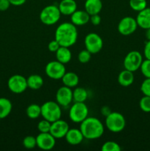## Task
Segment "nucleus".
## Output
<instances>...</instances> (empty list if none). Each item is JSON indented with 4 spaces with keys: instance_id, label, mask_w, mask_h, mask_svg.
<instances>
[{
    "instance_id": "obj_1",
    "label": "nucleus",
    "mask_w": 150,
    "mask_h": 151,
    "mask_svg": "<svg viewBox=\"0 0 150 151\" xmlns=\"http://www.w3.org/2000/svg\"><path fill=\"white\" fill-rule=\"evenodd\" d=\"M77 38V29L71 22L60 24L56 29L54 34V39L59 43L60 47H71L76 42Z\"/></svg>"
},
{
    "instance_id": "obj_2",
    "label": "nucleus",
    "mask_w": 150,
    "mask_h": 151,
    "mask_svg": "<svg viewBox=\"0 0 150 151\" xmlns=\"http://www.w3.org/2000/svg\"><path fill=\"white\" fill-rule=\"evenodd\" d=\"M81 132L87 139H96L103 135L104 127L102 122L96 117H87L80 123Z\"/></svg>"
},
{
    "instance_id": "obj_3",
    "label": "nucleus",
    "mask_w": 150,
    "mask_h": 151,
    "mask_svg": "<svg viewBox=\"0 0 150 151\" xmlns=\"http://www.w3.org/2000/svg\"><path fill=\"white\" fill-rule=\"evenodd\" d=\"M41 107L42 117L50 122L58 120L61 117V106L57 102L47 101L42 104Z\"/></svg>"
},
{
    "instance_id": "obj_4",
    "label": "nucleus",
    "mask_w": 150,
    "mask_h": 151,
    "mask_svg": "<svg viewBox=\"0 0 150 151\" xmlns=\"http://www.w3.org/2000/svg\"><path fill=\"white\" fill-rule=\"evenodd\" d=\"M61 13L58 6L54 4L46 6L40 13V20L46 25H54L60 20Z\"/></svg>"
},
{
    "instance_id": "obj_5",
    "label": "nucleus",
    "mask_w": 150,
    "mask_h": 151,
    "mask_svg": "<svg viewBox=\"0 0 150 151\" xmlns=\"http://www.w3.org/2000/svg\"><path fill=\"white\" fill-rule=\"evenodd\" d=\"M105 126L113 133L121 132L126 126L124 116L119 112H111L106 116Z\"/></svg>"
},
{
    "instance_id": "obj_6",
    "label": "nucleus",
    "mask_w": 150,
    "mask_h": 151,
    "mask_svg": "<svg viewBox=\"0 0 150 151\" xmlns=\"http://www.w3.org/2000/svg\"><path fill=\"white\" fill-rule=\"evenodd\" d=\"M69 118L75 123H81L88 116V108L85 103L74 102L69 109Z\"/></svg>"
},
{
    "instance_id": "obj_7",
    "label": "nucleus",
    "mask_w": 150,
    "mask_h": 151,
    "mask_svg": "<svg viewBox=\"0 0 150 151\" xmlns=\"http://www.w3.org/2000/svg\"><path fill=\"white\" fill-rule=\"evenodd\" d=\"M143 62V56L140 52L132 50L128 52L124 60V67L125 69L134 72L140 69Z\"/></svg>"
},
{
    "instance_id": "obj_8",
    "label": "nucleus",
    "mask_w": 150,
    "mask_h": 151,
    "mask_svg": "<svg viewBox=\"0 0 150 151\" xmlns=\"http://www.w3.org/2000/svg\"><path fill=\"white\" fill-rule=\"evenodd\" d=\"M84 44L85 49L91 54H96L102 49L103 40L101 36L96 32H90L85 36Z\"/></svg>"
},
{
    "instance_id": "obj_9",
    "label": "nucleus",
    "mask_w": 150,
    "mask_h": 151,
    "mask_svg": "<svg viewBox=\"0 0 150 151\" xmlns=\"http://www.w3.org/2000/svg\"><path fill=\"white\" fill-rule=\"evenodd\" d=\"M7 87L13 94H21L28 88L26 78L21 75H12L7 81Z\"/></svg>"
},
{
    "instance_id": "obj_10",
    "label": "nucleus",
    "mask_w": 150,
    "mask_h": 151,
    "mask_svg": "<svg viewBox=\"0 0 150 151\" xmlns=\"http://www.w3.org/2000/svg\"><path fill=\"white\" fill-rule=\"evenodd\" d=\"M45 72L47 76L53 80H60L66 73L65 64L58 60H53L49 62L45 68Z\"/></svg>"
},
{
    "instance_id": "obj_11",
    "label": "nucleus",
    "mask_w": 150,
    "mask_h": 151,
    "mask_svg": "<svg viewBox=\"0 0 150 151\" xmlns=\"http://www.w3.org/2000/svg\"><path fill=\"white\" fill-rule=\"evenodd\" d=\"M138 25L136 19L131 16H126L121 19L118 24V30L122 35H130L136 31Z\"/></svg>"
},
{
    "instance_id": "obj_12",
    "label": "nucleus",
    "mask_w": 150,
    "mask_h": 151,
    "mask_svg": "<svg viewBox=\"0 0 150 151\" xmlns=\"http://www.w3.org/2000/svg\"><path fill=\"white\" fill-rule=\"evenodd\" d=\"M73 101V91L71 88L62 86L58 88L56 93V102L61 107H67Z\"/></svg>"
},
{
    "instance_id": "obj_13",
    "label": "nucleus",
    "mask_w": 150,
    "mask_h": 151,
    "mask_svg": "<svg viewBox=\"0 0 150 151\" xmlns=\"http://www.w3.org/2000/svg\"><path fill=\"white\" fill-rule=\"evenodd\" d=\"M37 147L43 150H50L54 148L56 144V139L48 133H40L36 137Z\"/></svg>"
},
{
    "instance_id": "obj_14",
    "label": "nucleus",
    "mask_w": 150,
    "mask_h": 151,
    "mask_svg": "<svg viewBox=\"0 0 150 151\" xmlns=\"http://www.w3.org/2000/svg\"><path fill=\"white\" fill-rule=\"evenodd\" d=\"M69 130V125L65 120L58 119L51 122L49 133L56 139H62L65 137Z\"/></svg>"
},
{
    "instance_id": "obj_15",
    "label": "nucleus",
    "mask_w": 150,
    "mask_h": 151,
    "mask_svg": "<svg viewBox=\"0 0 150 151\" xmlns=\"http://www.w3.org/2000/svg\"><path fill=\"white\" fill-rule=\"evenodd\" d=\"M66 142L71 145H77L83 141L84 136L81 132L80 129L76 128H69L67 134L65 136Z\"/></svg>"
},
{
    "instance_id": "obj_16",
    "label": "nucleus",
    "mask_w": 150,
    "mask_h": 151,
    "mask_svg": "<svg viewBox=\"0 0 150 151\" xmlns=\"http://www.w3.org/2000/svg\"><path fill=\"white\" fill-rule=\"evenodd\" d=\"M71 22L75 26H82L90 21V15L85 10H78L71 15Z\"/></svg>"
},
{
    "instance_id": "obj_17",
    "label": "nucleus",
    "mask_w": 150,
    "mask_h": 151,
    "mask_svg": "<svg viewBox=\"0 0 150 151\" xmlns=\"http://www.w3.org/2000/svg\"><path fill=\"white\" fill-rule=\"evenodd\" d=\"M138 27L144 29L150 27V7H146L141 11L138 12L136 17Z\"/></svg>"
},
{
    "instance_id": "obj_18",
    "label": "nucleus",
    "mask_w": 150,
    "mask_h": 151,
    "mask_svg": "<svg viewBox=\"0 0 150 151\" xmlns=\"http://www.w3.org/2000/svg\"><path fill=\"white\" fill-rule=\"evenodd\" d=\"M59 10L62 15L71 16L77 8V4L75 0H61L59 3Z\"/></svg>"
},
{
    "instance_id": "obj_19",
    "label": "nucleus",
    "mask_w": 150,
    "mask_h": 151,
    "mask_svg": "<svg viewBox=\"0 0 150 151\" xmlns=\"http://www.w3.org/2000/svg\"><path fill=\"white\" fill-rule=\"evenodd\" d=\"M84 7L90 16L99 14L102 9V2L101 0H86Z\"/></svg>"
},
{
    "instance_id": "obj_20",
    "label": "nucleus",
    "mask_w": 150,
    "mask_h": 151,
    "mask_svg": "<svg viewBox=\"0 0 150 151\" xmlns=\"http://www.w3.org/2000/svg\"><path fill=\"white\" fill-rule=\"evenodd\" d=\"M134 79L135 77L133 72L127 69H124L119 73L118 77V82L121 86L128 87L133 83Z\"/></svg>"
},
{
    "instance_id": "obj_21",
    "label": "nucleus",
    "mask_w": 150,
    "mask_h": 151,
    "mask_svg": "<svg viewBox=\"0 0 150 151\" xmlns=\"http://www.w3.org/2000/svg\"><path fill=\"white\" fill-rule=\"evenodd\" d=\"M56 58L60 63L66 64L70 62L71 60L72 54L69 47H60V48L56 51Z\"/></svg>"
},
{
    "instance_id": "obj_22",
    "label": "nucleus",
    "mask_w": 150,
    "mask_h": 151,
    "mask_svg": "<svg viewBox=\"0 0 150 151\" xmlns=\"http://www.w3.org/2000/svg\"><path fill=\"white\" fill-rule=\"evenodd\" d=\"M63 85L69 88L76 87L79 83V77L75 72H66L63 78H61Z\"/></svg>"
},
{
    "instance_id": "obj_23",
    "label": "nucleus",
    "mask_w": 150,
    "mask_h": 151,
    "mask_svg": "<svg viewBox=\"0 0 150 151\" xmlns=\"http://www.w3.org/2000/svg\"><path fill=\"white\" fill-rule=\"evenodd\" d=\"M13 109L11 101L6 97H0V119L9 116Z\"/></svg>"
},
{
    "instance_id": "obj_24",
    "label": "nucleus",
    "mask_w": 150,
    "mask_h": 151,
    "mask_svg": "<svg viewBox=\"0 0 150 151\" xmlns=\"http://www.w3.org/2000/svg\"><path fill=\"white\" fill-rule=\"evenodd\" d=\"M28 88L32 90H38L44 85V79L41 76L37 74L31 75L26 78Z\"/></svg>"
},
{
    "instance_id": "obj_25",
    "label": "nucleus",
    "mask_w": 150,
    "mask_h": 151,
    "mask_svg": "<svg viewBox=\"0 0 150 151\" xmlns=\"http://www.w3.org/2000/svg\"><path fill=\"white\" fill-rule=\"evenodd\" d=\"M26 114L29 119H38L41 116V107L36 103H32L26 108Z\"/></svg>"
},
{
    "instance_id": "obj_26",
    "label": "nucleus",
    "mask_w": 150,
    "mask_h": 151,
    "mask_svg": "<svg viewBox=\"0 0 150 151\" xmlns=\"http://www.w3.org/2000/svg\"><path fill=\"white\" fill-rule=\"evenodd\" d=\"M88 91L82 87H76L73 91V101L77 103H85L88 99Z\"/></svg>"
},
{
    "instance_id": "obj_27",
    "label": "nucleus",
    "mask_w": 150,
    "mask_h": 151,
    "mask_svg": "<svg viewBox=\"0 0 150 151\" xmlns=\"http://www.w3.org/2000/svg\"><path fill=\"white\" fill-rule=\"evenodd\" d=\"M129 7L138 13L147 7V1L146 0H129Z\"/></svg>"
},
{
    "instance_id": "obj_28",
    "label": "nucleus",
    "mask_w": 150,
    "mask_h": 151,
    "mask_svg": "<svg viewBox=\"0 0 150 151\" xmlns=\"http://www.w3.org/2000/svg\"><path fill=\"white\" fill-rule=\"evenodd\" d=\"M101 151H121V147L117 142L113 141H107L102 145Z\"/></svg>"
},
{
    "instance_id": "obj_29",
    "label": "nucleus",
    "mask_w": 150,
    "mask_h": 151,
    "mask_svg": "<svg viewBox=\"0 0 150 151\" xmlns=\"http://www.w3.org/2000/svg\"><path fill=\"white\" fill-rule=\"evenodd\" d=\"M23 145L26 149H33L34 147H37L36 137L32 136H26L23 139Z\"/></svg>"
},
{
    "instance_id": "obj_30",
    "label": "nucleus",
    "mask_w": 150,
    "mask_h": 151,
    "mask_svg": "<svg viewBox=\"0 0 150 151\" xmlns=\"http://www.w3.org/2000/svg\"><path fill=\"white\" fill-rule=\"evenodd\" d=\"M139 106L141 111L145 113H150V97L144 95L140 100Z\"/></svg>"
},
{
    "instance_id": "obj_31",
    "label": "nucleus",
    "mask_w": 150,
    "mask_h": 151,
    "mask_svg": "<svg viewBox=\"0 0 150 151\" xmlns=\"http://www.w3.org/2000/svg\"><path fill=\"white\" fill-rule=\"evenodd\" d=\"M51 125V122L44 119L38 122L37 128H38V130L40 133H48L50 131Z\"/></svg>"
},
{
    "instance_id": "obj_32",
    "label": "nucleus",
    "mask_w": 150,
    "mask_h": 151,
    "mask_svg": "<svg viewBox=\"0 0 150 151\" xmlns=\"http://www.w3.org/2000/svg\"><path fill=\"white\" fill-rule=\"evenodd\" d=\"M91 53L88 50H82L79 52L77 56L78 60L81 63H87L90 61L91 58Z\"/></svg>"
},
{
    "instance_id": "obj_33",
    "label": "nucleus",
    "mask_w": 150,
    "mask_h": 151,
    "mask_svg": "<svg viewBox=\"0 0 150 151\" xmlns=\"http://www.w3.org/2000/svg\"><path fill=\"white\" fill-rule=\"evenodd\" d=\"M141 72L146 78H150V60L146 59L143 60L141 65Z\"/></svg>"
},
{
    "instance_id": "obj_34",
    "label": "nucleus",
    "mask_w": 150,
    "mask_h": 151,
    "mask_svg": "<svg viewBox=\"0 0 150 151\" xmlns=\"http://www.w3.org/2000/svg\"><path fill=\"white\" fill-rule=\"evenodd\" d=\"M141 91L145 96L150 97V78H146L141 85Z\"/></svg>"
},
{
    "instance_id": "obj_35",
    "label": "nucleus",
    "mask_w": 150,
    "mask_h": 151,
    "mask_svg": "<svg viewBox=\"0 0 150 151\" xmlns=\"http://www.w3.org/2000/svg\"><path fill=\"white\" fill-rule=\"evenodd\" d=\"M60 45L59 44V43L56 41L55 39L51 41L48 44V50L49 51L51 52H56L57 50L60 48Z\"/></svg>"
},
{
    "instance_id": "obj_36",
    "label": "nucleus",
    "mask_w": 150,
    "mask_h": 151,
    "mask_svg": "<svg viewBox=\"0 0 150 151\" xmlns=\"http://www.w3.org/2000/svg\"><path fill=\"white\" fill-rule=\"evenodd\" d=\"M101 21V19L99 14H94V15H91V16H90L89 22H91L93 25L97 26V25L100 24Z\"/></svg>"
},
{
    "instance_id": "obj_37",
    "label": "nucleus",
    "mask_w": 150,
    "mask_h": 151,
    "mask_svg": "<svg viewBox=\"0 0 150 151\" xmlns=\"http://www.w3.org/2000/svg\"><path fill=\"white\" fill-rule=\"evenodd\" d=\"M10 5L9 0H0V11H6Z\"/></svg>"
},
{
    "instance_id": "obj_38",
    "label": "nucleus",
    "mask_w": 150,
    "mask_h": 151,
    "mask_svg": "<svg viewBox=\"0 0 150 151\" xmlns=\"http://www.w3.org/2000/svg\"><path fill=\"white\" fill-rule=\"evenodd\" d=\"M144 55L146 59L150 60V41H147L145 46H144Z\"/></svg>"
},
{
    "instance_id": "obj_39",
    "label": "nucleus",
    "mask_w": 150,
    "mask_h": 151,
    "mask_svg": "<svg viewBox=\"0 0 150 151\" xmlns=\"http://www.w3.org/2000/svg\"><path fill=\"white\" fill-rule=\"evenodd\" d=\"M26 0H9L10 4L13 6H21L23 5Z\"/></svg>"
},
{
    "instance_id": "obj_40",
    "label": "nucleus",
    "mask_w": 150,
    "mask_h": 151,
    "mask_svg": "<svg viewBox=\"0 0 150 151\" xmlns=\"http://www.w3.org/2000/svg\"><path fill=\"white\" fill-rule=\"evenodd\" d=\"M111 112H112L111 109H110L108 106H103V107L101 109V114H102L103 116H105V117L107 116V115L110 114Z\"/></svg>"
},
{
    "instance_id": "obj_41",
    "label": "nucleus",
    "mask_w": 150,
    "mask_h": 151,
    "mask_svg": "<svg viewBox=\"0 0 150 151\" xmlns=\"http://www.w3.org/2000/svg\"><path fill=\"white\" fill-rule=\"evenodd\" d=\"M145 36H146V38L147 41H150V27L146 29Z\"/></svg>"
}]
</instances>
